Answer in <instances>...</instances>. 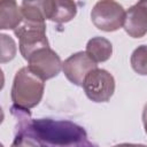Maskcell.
<instances>
[{
  "label": "cell",
  "instance_id": "1",
  "mask_svg": "<svg viewBox=\"0 0 147 147\" xmlns=\"http://www.w3.org/2000/svg\"><path fill=\"white\" fill-rule=\"evenodd\" d=\"M17 121L16 136H23L37 147H98L88 139L85 129L71 121L31 118L29 110L11 107Z\"/></svg>",
  "mask_w": 147,
  "mask_h": 147
},
{
  "label": "cell",
  "instance_id": "2",
  "mask_svg": "<svg viewBox=\"0 0 147 147\" xmlns=\"http://www.w3.org/2000/svg\"><path fill=\"white\" fill-rule=\"evenodd\" d=\"M45 80L30 70L29 67L21 68L13 80L11 101L13 106L29 110L36 107L42 99Z\"/></svg>",
  "mask_w": 147,
  "mask_h": 147
},
{
  "label": "cell",
  "instance_id": "3",
  "mask_svg": "<svg viewBox=\"0 0 147 147\" xmlns=\"http://www.w3.org/2000/svg\"><path fill=\"white\" fill-rule=\"evenodd\" d=\"M125 14L126 11L118 2L113 0H101L94 5L91 11V20L99 30L113 32L124 25Z\"/></svg>",
  "mask_w": 147,
  "mask_h": 147
},
{
  "label": "cell",
  "instance_id": "4",
  "mask_svg": "<svg viewBox=\"0 0 147 147\" xmlns=\"http://www.w3.org/2000/svg\"><path fill=\"white\" fill-rule=\"evenodd\" d=\"M83 88L86 96L94 102H108L115 92L114 76L105 69H94L85 77Z\"/></svg>",
  "mask_w": 147,
  "mask_h": 147
},
{
  "label": "cell",
  "instance_id": "5",
  "mask_svg": "<svg viewBox=\"0 0 147 147\" xmlns=\"http://www.w3.org/2000/svg\"><path fill=\"white\" fill-rule=\"evenodd\" d=\"M18 38V46L22 56L28 60L38 49L49 47L46 37V24H30L22 22L20 26L14 30Z\"/></svg>",
  "mask_w": 147,
  "mask_h": 147
},
{
  "label": "cell",
  "instance_id": "6",
  "mask_svg": "<svg viewBox=\"0 0 147 147\" xmlns=\"http://www.w3.org/2000/svg\"><path fill=\"white\" fill-rule=\"evenodd\" d=\"M26 61L30 70L44 80L56 77L60 74L63 63L61 62L60 56L49 47L38 49Z\"/></svg>",
  "mask_w": 147,
  "mask_h": 147
},
{
  "label": "cell",
  "instance_id": "7",
  "mask_svg": "<svg viewBox=\"0 0 147 147\" xmlns=\"http://www.w3.org/2000/svg\"><path fill=\"white\" fill-rule=\"evenodd\" d=\"M96 68V62H94L86 52H77L70 55L62 63L64 76L70 83L77 86H83L85 77Z\"/></svg>",
  "mask_w": 147,
  "mask_h": 147
},
{
  "label": "cell",
  "instance_id": "8",
  "mask_svg": "<svg viewBox=\"0 0 147 147\" xmlns=\"http://www.w3.org/2000/svg\"><path fill=\"white\" fill-rule=\"evenodd\" d=\"M123 28L132 38H141L147 33V0L139 1L127 9Z\"/></svg>",
  "mask_w": 147,
  "mask_h": 147
},
{
  "label": "cell",
  "instance_id": "9",
  "mask_svg": "<svg viewBox=\"0 0 147 147\" xmlns=\"http://www.w3.org/2000/svg\"><path fill=\"white\" fill-rule=\"evenodd\" d=\"M46 20L62 24L71 21L77 14V5L69 0H45L41 1Z\"/></svg>",
  "mask_w": 147,
  "mask_h": 147
},
{
  "label": "cell",
  "instance_id": "10",
  "mask_svg": "<svg viewBox=\"0 0 147 147\" xmlns=\"http://www.w3.org/2000/svg\"><path fill=\"white\" fill-rule=\"evenodd\" d=\"M23 21L21 7L13 0H2L0 2V29L15 30Z\"/></svg>",
  "mask_w": 147,
  "mask_h": 147
},
{
  "label": "cell",
  "instance_id": "11",
  "mask_svg": "<svg viewBox=\"0 0 147 147\" xmlns=\"http://www.w3.org/2000/svg\"><path fill=\"white\" fill-rule=\"evenodd\" d=\"M86 53L94 62H105L113 54V45L103 37H93L87 41Z\"/></svg>",
  "mask_w": 147,
  "mask_h": 147
},
{
  "label": "cell",
  "instance_id": "12",
  "mask_svg": "<svg viewBox=\"0 0 147 147\" xmlns=\"http://www.w3.org/2000/svg\"><path fill=\"white\" fill-rule=\"evenodd\" d=\"M23 21L30 24H45V15L41 7V1H23L21 3Z\"/></svg>",
  "mask_w": 147,
  "mask_h": 147
},
{
  "label": "cell",
  "instance_id": "13",
  "mask_svg": "<svg viewBox=\"0 0 147 147\" xmlns=\"http://www.w3.org/2000/svg\"><path fill=\"white\" fill-rule=\"evenodd\" d=\"M130 63L137 74L147 76V45H140L132 52Z\"/></svg>",
  "mask_w": 147,
  "mask_h": 147
},
{
  "label": "cell",
  "instance_id": "14",
  "mask_svg": "<svg viewBox=\"0 0 147 147\" xmlns=\"http://www.w3.org/2000/svg\"><path fill=\"white\" fill-rule=\"evenodd\" d=\"M1 62L5 63L14 59L16 54L15 41L7 34H1Z\"/></svg>",
  "mask_w": 147,
  "mask_h": 147
},
{
  "label": "cell",
  "instance_id": "15",
  "mask_svg": "<svg viewBox=\"0 0 147 147\" xmlns=\"http://www.w3.org/2000/svg\"><path fill=\"white\" fill-rule=\"evenodd\" d=\"M10 147H37V145L23 136H15Z\"/></svg>",
  "mask_w": 147,
  "mask_h": 147
},
{
  "label": "cell",
  "instance_id": "16",
  "mask_svg": "<svg viewBox=\"0 0 147 147\" xmlns=\"http://www.w3.org/2000/svg\"><path fill=\"white\" fill-rule=\"evenodd\" d=\"M142 124H144V127H145V132L147 134V103L145 105L144 110H142Z\"/></svg>",
  "mask_w": 147,
  "mask_h": 147
},
{
  "label": "cell",
  "instance_id": "17",
  "mask_svg": "<svg viewBox=\"0 0 147 147\" xmlns=\"http://www.w3.org/2000/svg\"><path fill=\"white\" fill-rule=\"evenodd\" d=\"M113 147H147V146L146 145H142V144H127V142H124V144L115 145Z\"/></svg>",
  "mask_w": 147,
  "mask_h": 147
},
{
  "label": "cell",
  "instance_id": "18",
  "mask_svg": "<svg viewBox=\"0 0 147 147\" xmlns=\"http://www.w3.org/2000/svg\"><path fill=\"white\" fill-rule=\"evenodd\" d=\"M2 147H3V146H2Z\"/></svg>",
  "mask_w": 147,
  "mask_h": 147
}]
</instances>
